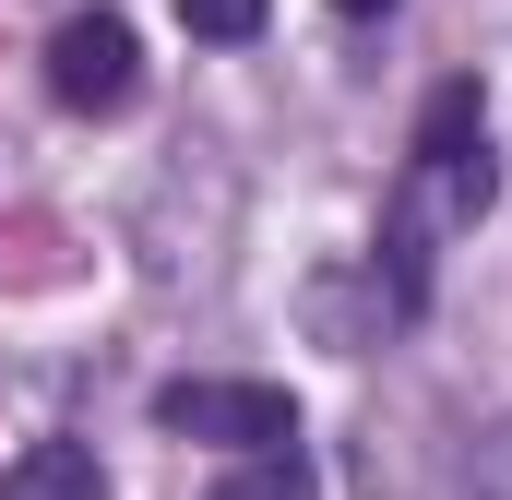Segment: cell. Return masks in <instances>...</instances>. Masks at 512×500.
Returning a JSON list of instances; mask_svg holds the SVG:
<instances>
[{
    "mask_svg": "<svg viewBox=\"0 0 512 500\" xmlns=\"http://www.w3.org/2000/svg\"><path fill=\"white\" fill-rule=\"evenodd\" d=\"M417 167H429V179H489V108H477V84H441V96H429Z\"/></svg>",
    "mask_w": 512,
    "mask_h": 500,
    "instance_id": "cell-3",
    "label": "cell"
},
{
    "mask_svg": "<svg viewBox=\"0 0 512 500\" xmlns=\"http://www.w3.org/2000/svg\"><path fill=\"white\" fill-rule=\"evenodd\" d=\"M131 84H143V48H131V24L120 12H72L60 36H48V96L60 108H131Z\"/></svg>",
    "mask_w": 512,
    "mask_h": 500,
    "instance_id": "cell-2",
    "label": "cell"
},
{
    "mask_svg": "<svg viewBox=\"0 0 512 500\" xmlns=\"http://www.w3.org/2000/svg\"><path fill=\"white\" fill-rule=\"evenodd\" d=\"M334 12H346V24H370V12H393V0H334Z\"/></svg>",
    "mask_w": 512,
    "mask_h": 500,
    "instance_id": "cell-7",
    "label": "cell"
},
{
    "mask_svg": "<svg viewBox=\"0 0 512 500\" xmlns=\"http://www.w3.org/2000/svg\"><path fill=\"white\" fill-rule=\"evenodd\" d=\"M179 24L215 36V48H239V36H262V0H179Z\"/></svg>",
    "mask_w": 512,
    "mask_h": 500,
    "instance_id": "cell-6",
    "label": "cell"
},
{
    "mask_svg": "<svg viewBox=\"0 0 512 500\" xmlns=\"http://www.w3.org/2000/svg\"><path fill=\"white\" fill-rule=\"evenodd\" d=\"M203 500H310V465H298V453H251L239 477H215Z\"/></svg>",
    "mask_w": 512,
    "mask_h": 500,
    "instance_id": "cell-5",
    "label": "cell"
},
{
    "mask_svg": "<svg viewBox=\"0 0 512 500\" xmlns=\"http://www.w3.org/2000/svg\"><path fill=\"white\" fill-rule=\"evenodd\" d=\"M155 429H179V441H227V453H286L298 441V405L274 393V381H155Z\"/></svg>",
    "mask_w": 512,
    "mask_h": 500,
    "instance_id": "cell-1",
    "label": "cell"
},
{
    "mask_svg": "<svg viewBox=\"0 0 512 500\" xmlns=\"http://www.w3.org/2000/svg\"><path fill=\"white\" fill-rule=\"evenodd\" d=\"M0 500H108V465L84 441H24L0 465Z\"/></svg>",
    "mask_w": 512,
    "mask_h": 500,
    "instance_id": "cell-4",
    "label": "cell"
}]
</instances>
